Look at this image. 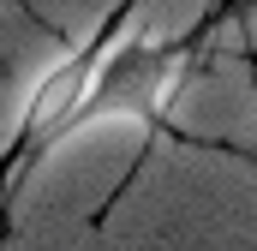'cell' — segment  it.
I'll return each instance as SVG.
<instances>
[{"label":"cell","mask_w":257,"mask_h":251,"mask_svg":"<svg viewBox=\"0 0 257 251\" xmlns=\"http://www.w3.org/2000/svg\"><path fill=\"white\" fill-rule=\"evenodd\" d=\"M132 12H138V0H120L90 36L66 42L60 54L30 78V96H24V108H18V126H12V138H6V150H0V203L18 197V186L36 174V162H48V150H60L66 138H78L84 102H90V90H96V78H102L108 48L126 36Z\"/></svg>","instance_id":"cell-1"},{"label":"cell","mask_w":257,"mask_h":251,"mask_svg":"<svg viewBox=\"0 0 257 251\" xmlns=\"http://www.w3.org/2000/svg\"><path fill=\"white\" fill-rule=\"evenodd\" d=\"M192 66H197V36H138L126 24V36L102 60V78H96V90L84 102L78 132L108 126V120L162 132V120L174 114V102H180V90L192 78Z\"/></svg>","instance_id":"cell-2"}]
</instances>
